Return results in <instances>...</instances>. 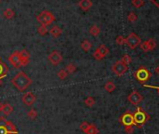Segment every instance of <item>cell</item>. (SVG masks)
Segmentation results:
<instances>
[{
	"label": "cell",
	"instance_id": "1",
	"mask_svg": "<svg viewBox=\"0 0 159 134\" xmlns=\"http://www.w3.org/2000/svg\"><path fill=\"white\" fill-rule=\"evenodd\" d=\"M11 84L14 88H16V89H18L19 91H24L32 84V79L28 78L25 73L20 71L11 79Z\"/></svg>",
	"mask_w": 159,
	"mask_h": 134
},
{
	"label": "cell",
	"instance_id": "2",
	"mask_svg": "<svg viewBox=\"0 0 159 134\" xmlns=\"http://www.w3.org/2000/svg\"><path fill=\"white\" fill-rule=\"evenodd\" d=\"M149 118H150L149 114L141 107H138L136 112L133 114V119H134L135 127H137L138 129L142 127L149 120Z\"/></svg>",
	"mask_w": 159,
	"mask_h": 134
},
{
	"label": "cell",
	"instance_id": "3",
	"mask_svg": "<svg viewBox=\"0 0 159 134\" xmlns=\"http://www.w3.org/2000/svg\"><path fill=\"white\" fill-rule=\"evenodd\" d=\"M17 132L18 130L12 122L4 117L0 118V134H17Z\"/></svg>",
	"mask_w": 159,
	"mask_h": 134
},
{
	"label": "cell",
	"instance_id": "4",
	"mask_svg": "<svg viewBox=\"0 0 159 134\" xmlns=\"http://www.w3.org/2000/svg\"><path fill=\"white\" fill-rule=\"evenodd\" d=\"M37 21L41 24V25H44V26H49L51 25L52 23L55 22V18L54 16L51 12L48 11V10H43L41 11L38 16H37Z\"/></svg>",
	"mask_w": 159,
	"mask_h": 134
},
{
	"label": "cell",
	"instance_id": "5",
	"mask_svg": "<svg viewBox=\"0 0 159 134\" xmlns=\"http://www.w3.org/2000/svg\"><path fill=\"white\" fill-rule=\"evenodd\" d=\"M136 79L140 83V84H145L148 82L152 76V73L145 67L141 66L139 67L134 74Z\"/></svg>",
	"mask_w": 159,
	"mask_h": 134
},
{
	"label": "cell",
	"instance_id": "6",
	"mask_svg": "<svg viewBox=\"0 0 159 134\" xmlns=\"http://www.w3.org/2000/svg\"><path fill=\"white\" fill-rule=\"evenodd\" d=\"M125 43L128 46V48H130L131 49H135L137 47L139 46V44L141 43V39L140 37L136 34L135 33H131L127 38Z\"/></svg>",
	"mask_w": 159,
	"mask_h": 134
},
{
	"label": "cell",
	"instance_id": "7",
	"mask_svg": "<svg viewBox=\"0 0 159 134\" xmlns=\"http://www.w3.org/2000/svg\"><path fill=\"white\" fill-rule=\"evenodd\" d=\"M112 72L117 75V76H122L125 74L127 70H128V67L127 65H126L125 63H123L122 61H117L112 67Z\"/></svg>",
	"mask_w": 159,
	"mask_h": 134
},
{
	"label": "cell",
	"instance_id": "8",
	"mask_svg": "<svg viewBox=\"0 0 159 134\" xmlns=\"http://www.w3.org/2000/svg\"><path fill=\"white\" fill-rule=\"evenodd\" d=\"M120 122L123 125L125 128L127 127H134V119H133V114L130 111L126 112L125 114H122V117L120 118Z\"/></svg>",
	"mask_w": 159,
	"mask_h": 134
},
{
	"label": "cell",
	"instance_id": "9",
	"mask_svg": "<svg viewBox=\"0 0 159 134\" xmlns=\"http://www.w3.org/2000/svg\"><path fill=\"white\" fill-rule=\"evenodd\" d=\"M127 100L130 103L134 104V105H138L143 100L142 95L139 94L137 90H133L127 97Z\"/></svg>",
	"mask_w": 159,
	"mask_h": 134
},
{
	"label": "cell",
	"instance_id": "10",
	"mask_svg": "<svg viewBox=\"0 0 159 134\" xmlns=\"http://www.w3.org/2000/svg\"><path fill=\"white\" fill-rule=\"evenodd\" d=\"M48 60L52 65H58L63 61V57L57 50H55L49 54Z\"/></svg>",
	"mask_w": 159,
	"mask_h": 134
},
{
	"label": "cell",
	"instance_id": "11",
	"mask_svg": "<svg viewBox=\"0 0 159 134\" xmlns=\"http://www.w3.org/2000/svg\"><path fill=\"white\" fill-rule=\"evenodd\" d=\"M9 61L15 68H21L22 67V65H21V58L19 56V51L13 52L9 57Z\"/></svg>",
	"mask_w": 159,
	"mask_h": 134
},
{
	"label": "cell",
	"instance_id": "12",
	"mask_svg": "<svg viewBox=\"0 0 159 134\" xmlns=\"http://www.w3.org/2000/svg\"><path fill=\"white\" fill-rule=\"evenodd\" d=\"M22 102L25 105L31 106L35 102H36V96H35L32 92H26L25 94H24V96L22 97Z\"/></svg>",
	"mask_w": 159,
	"mask_h": 134
},
{
	"label": "cell",
	"instance_id": "13",
	"mask_svg": "<svg viewBox=\"0 0 159 134\" xmlns=\"http://www.w3.org/2000/svg\"><path fill=\"white\" fill-rule=\"evenodd\" d=\"M19 56L21 58V65L25 66L29 63V59H30V54L27 50L23 49L21 51H19Z\"/></svg>",
	"mask_w": 159,
	"mask_h": 134
},
{
	"label": "cell",
	"instance_id": "14",
	"mask_svg": "<svg viewBox=\"0 0 159 134\" xmlns=\"http://www.w3.org/2000/svg\"><path fill=\"white\" fill-rule=\"evenodd\" d=\"M93 6V3L91 0H81L79 2V7L83 10V11H88Z\"/></svg>",
	"mask_w": 159,
	"mask_h": 134
},
{
	"label": "cell",
	"instance_id": "15",
	"mask_svg": "<svg viewBox=\"0 0 159 134\" xmlns=\"http://www.w3.org/2000/svg\"><path fill=\"white\" fill-rule=\"evenodd\" d=\"M49 32H50V34H51V36H54V37H55V38L58 37V36H60V35L62 34V33H63L62 29H61L60 27H58L57 25L52 26V27L49 30Z\"/></svg>",
	"mask_w": 159,
	"mask_h": 134
},
{
	"label": "cell",
	"instance_id": "16",
	"mask_svg": "<svg viewBox=\"0 0 159 134\" xmlns=\"http://www.w3.org/2000/svg\"><path fill=\"white\" fill-rule=\"evenodd\" d=\"M8 74V67L7 65L0 59V78H4Z\"/></svg>",
	"mask_w": 159,
	"mask_h": 134
},
{
	"label": "cell",
	"instance_id": "17",
	"mask_svg": "<svg viewBox=\"0 0 159 134\" xmlns=\"http://www.w3.org/2000/svg\"><path fill=\"white\" fill-rule=\"evenodd\" d=\"M5 116H9V114L13 112V107L9 104V103H4L2 111H1Z\"/></svg>",
	"mask_w": 159,
	"mask_h": 134
},
{
	"label": "cell",
	"instance_id": "18",
	"mask_svg": "<svg viewBox=\"0 0 159 134\" xmlns=\"http://www.w3.org/2000/svg\"><path fill=\"white\" fill-rule=\"evenodd\" d=\"M97 50L101 54V56L103 57V58H105V57L109 54V49H108L107 47H106L105 45H100V46L97 49Z\"/></svg>",
	"mask_w": 159,
	"mask_h": 134
},
{
	"label": "cell",
	"instance_id": "19",
	"mask_svg": "<svg viewBox=\"0 0 159 134\" xmlns=\"http://www.w3.org/2000/svg\"><path fill=\"white\" fill-rule=\"evenodd\" d=\"M115 88H116V86H115V84L112 81H108L107 83L105 84V86H104V89H106V91L109 92V93L113 92L114 89H115Z\"/></svg>",
	"mask_w": 159,
	"mask_h": 134
},
{
	"label": "cell",
	"instance_id": "20",
	"mask_svg": "<svg viewBox=\"0 0 159 134\" xmlns=\"http://www.w3.org/2000/svg\"><path fill=\"white\" fill-rule=\"evenodd\" d=\"M98 132H99V130H98L97 127L94 124H90L87 130L85 131L86 134H98Z\"/></svg>",
	"mask_w": 159,
	"mask_h": 134
},
{
	"label": "cell",
	"instance_id": "21",
	"mask_svg": "<svg viewBox=\"0 0 159 134\" xmlns=\"http://www.w3.org/2000/svg\"><path fill=\"white\" fill-rule=\"evenodd\" d=\"M14 15H15V13H14V11H13L12 9L8 8V9H6L3 11V16H4L6 19H8V20H10V19H12V18L14 17Z\"/></svg>",
	"mask_w": 159,
	"mask_h": 134
},
{
	"label": "cell",
	"instance_id": "22",
	"mask_svg": "<svg viewBox=\"0 0 159 134\" xmlns=\"http://www.w3.org/2000/svg\"><path fill=\"white\" fill-rule=\"evenodd\" d=\"M81 48L85 51V52H88L91 48H92V43L90 41H88V40H83L81 44Z\"/></svg>",
	"mask_w": 159,
	"mask_h": 134
},
{
	"label": "cell",
	"instance_id": "23",
	"mask_svg": "<svg viewBox=\"0 0 159 134\" xmlns=\"http://www.w3.org/2000/svg\"><path fill=\"white\" fill-rule=\"evenodd\" d=\"M84 103L87 107H93L96 103V101L93 97H87L84 100Z\"/></svg>",
	"mask_w": 159,
	"mask_h": 134
},
{
	"label": "cell",
	"instance_id": "24",
	"mask_svg": "<svg viewBox=\"0 0 159 134\" xmlns=\"http://www.w3.org/2000/svg\"><path fill=\"white\" fill-rule=\"evenodd\" d=\"M89 32H90V34H91L92 35L97 36V35L100 34V28H99L98 26H97V25H93V26L90 28Z\"/></svg>",
	"mask_w": 159,
	"mask_h": 134
},
{
	"label": "cell",
	"instance_id": "25",
	"mask_svg": "<svg viewBox=\"0 0 159 134\" xmlns=\"http://www.w3.org/2000/svg\"><path fill=\"white\" fill-rule=\"evenodd\" d=\"M122 63H125L126 65H129L130 63H131V62H132V59H131V57L129 56V55H127V54H125L123 56V58H122Z\"/></svg>",
	"mask_w": 159,
	"mask_h": 134
},
{
	"label": "cell",
	"instance_id": "26",
	"mask_svg": "<svg viewBox=\"0 0 159 134\" xmlns=\"http://www.w3.org/2000/svg\"><path fill=\"white\" fill-rule=\"evenodd\" d=\"M37 117H38V113H37V111L35 110V109H31V110L28 111V113H27V118H28L35 119Z\"/></svg>",
	"mask_w": 159,
	"mask_h": 134
},
{
	"label": "cell",
	"instance_id": "27",
	"mask_svg": "<svg viewBox=\"0 0 159 134\" xmlns=\"http://www.w3.org/2000/svg\"><path fill=\"white\" fill-rule=\"evenodd\" d=\"M67 75H68V73H67L65 69H61V70L57 73V76H58V78H59L61 80L66 78Z\"/></svg>",
	"mask_w": 159,
	"mask_h": 134
},
{
	"label": "cell",
	"instance_id": "28",
	"mask_svg": "<svg viewBox=\"0 0 159 134\" xmlns=\"http://www.w3.org/2000/svg\"><path fill=\"white\" fill-rule=\"evenodd\" d=\"M132 5L135 8L139 9L144 5V0H132Z\"/></svg>",
	"mask_w": 159,
	"mask_h": 134
},
{
	"label": "cell",
	"instance_id": "29",
	"mask_svg": "<svg viewBox=\"0 0 159 134\" xmlns=\"http://www.w3.org/2000/svg\"><path fill=\"white\" fill-rule=\"evenodd\" d=\"M68 74H73L75 71H76V66L73 64V63H68L66 66V69H65Z\"/></svg>",
	"mask_w": 159,
	"mask_h": 134
},
{
	"label": "cell",
	"instance_id": "30",
	"mask_svg": "<svg viewBox=\"0 0 159 134\" xmlns=\"http://www.w3.org/2000/svg\"><path fill=\"white\" fill-rule=\"evenodd\" d=\"M147 43H148V46H149V49H150V51L151 50H153L156 47V42L154 39H153V38H150L149 40H147Z\"/></svg>",
	"mask_w": 159,
	"mask_h": 134
},
{
	"label": "cell",
	"instance_id": "31",
	"mask_svg": "<svg viewBox=\"0 0 159 134\" xmlns=\"http://www.w3.org/2000/svg\"><path fill=\"white\" fill-rule=\"evenodd\" d=\"M137 19H138V17H137V15L134 12H130L127 15V21L130 22V23H135L137 21Z\"/></svg>",
	"mask_w": 159,
	"mask_h": 134
},
{
	"label": "cell",
	"instance_id": "32",
	"mask_svg": "<svg viewBox=\"0 0 159 134\" xmlns=\"http://www.w3.org/2000/svg\"><path fill=\"white\" fill-rule=\"evenodd\" d=\"M139 46H140V49H142L144 52H149V51H150V49H149V46H148L147 41H143V42H141V43L139 44Z\"/></svg>",
	"mask_w": 159,
	"mask_h": 134
},
{
	"label": "cell",
	"instance_id": "33",
	"mask_svg": "<svg viewBox=\"0 0 159 134\" xmlns=\"http://www.w3.org/2000/svg\"><path fill=\"white\" fill-rule=\"evenodd\" d=\"M38 32H39V34H40V35H45V34H47V32H48V29H47L46 26L40 25V26L38 28Z\"/></svg>",
	"mask_w": 159,
	"mask_h": 134
},
{
	"label": "cell",
	"instance_id": "34",
	"mask_svg": "<svg viewBox=\"0 0 159 134\" xmlns=\"http://www.w3.org/2000/svg\"><path fill=\"white\" fill-rule=\"evenodd\" d=\"M116 43L118 44V45H120V46H122V45H123L125 44V41H126V38L123 37V36H122V35H118L117 37H116Z\"/></svg>",
	"mask_w": 159,
	"mask_h": 134
},
{
	"label": "cell",
	"instance_id": "35",
	"mask_svg": "<svg viewBox=\"0 0 159 134\" xmlns=\"http://www.w3.org/2000/svg\"><path fill=\"white\" fill-rule=\"evenodd\" d=\"M89 123L88 122H86V121H84V122H82L81 125H80V129L83 131V132H85L86 130H87V129H88V127H89Z\"/></svg>",
	"mask_w": 159,
	"mask_h": 134
},
{
	"label": "cell",
	"instance_id": "36",
	"mask_svg": "<svg viewBox=\"0 0 159 134\" xmlns=\"http://www.w3.org/2000/svg\"><path fill=\"white\" fill-rule=\"evenodd\" d=\"M93 56H94V58L97 60V61H101L102 59H103V57L101 56V54L96 49L95 50V52H94V54H93Z\"/></svg>",
	"mask_w": 159,
	"mask_h": 134
},
{
	"label": "cell",
	"instance_id": "37",
	"mask_svg": "<svg viewBox=\"0 0 159 134\" xmlns=\"http://www.w3.org/2000/svg\"><path fill=\"white\" fill-rule=\"evenodd\" d=\"M125 131L127 133V134H132L134 129H133V127H127V128H125Z\"/></svg>",
	"mask_w": 159,
	"mask_h": 134
},
{
	"label": "cell",
	"instance_id": "38",
	"mask_svg": "<svg viewBox=\"0 0 159 134\" xmlns=\"http://www.w3.org/2000/svg\"><path fill=\"white\" fill-rule=\"evenodd\" d=\"M151 3L153 5H154L156 8H159V0H150Z\"/></svg>",
	"mask_w": 159,
	"mask_h": 134
},
{
	"label": "cell",
	"instance_id": "39",
	"mask_svg": "<svg viewBox=\"0 0 159 134\" xmlns=\"http://www.w3.org/2000/svg\"><path fill=\"white\" fill-rule=\"evenodd\" d=\"M155 73L159 75V65H158V66L156 67V69H155Z\"/></svg>",
	"mask_w": 159,
	"mask_h": 134
},
{
	"label": "cell",
	"instance_id": "40",
	"mask_svg": "<svg viewBox=\"0 0 159 134\" xmlns=\"http://www.w3.org/2000/svg\"><path fill=\"white\" fill-rule=\"evenodd\" d=\"M3 105H4V103H2L1 102H0V112L2 111V108H3Z\"/></svg>",
	"mask_w": 159,
	"mask_h": 134
},
{
	"label": "cell",
	"instance_id": "41",
	"mask_svg": "<svg viewBox=\"0 0 159 134\" xmlns=\"http://www.w3.org/2000/svg\"><path fill=\"white\" fill-rule=\"evenodd\" d=\"M148 87H150V88H154V89H157V91H158V93H159V87H151V86H148Z\"/></svg>",
	"mask_w": 159,
	"mask_h": 134
},
{
	"label": "cell",
	"instance_id": "42",
	"mask_svg": "<svg viewBox=\"0 0 159 134\" xmlns=\"http://www.w3.org/2000/svg\"><path fill=\"white\" fill-rule=\"evenodd\" d=\"M1 80H2V79H1V78H0V85H1Z\"/></svg>",
	"mask_w": 159,
	"mask_h": 134
},
{
	"label": "cell",
	"instance_id": "43",
	"mask_svg": "<svg viewBox=\"0 0 159 134\" xmlns=\"http://www.w3.org/2000/svg\"><path fill=\"white\" fill-rule=\"evenodd\" d=\"M0 1H1V0H0Z\"/></svg>",
	"mask_w": 159,
	"mask_h": 134
}]
</instances>
